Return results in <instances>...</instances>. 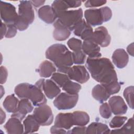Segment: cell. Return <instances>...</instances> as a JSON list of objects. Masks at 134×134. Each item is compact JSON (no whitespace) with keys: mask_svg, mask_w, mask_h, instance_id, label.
<instances>
[{"mask_svg":"<svg viewBox=\"0 0 134 134\" xmlns=\"http://www.w3.org/2000/svg\"><path fill=\"white\" fill-rule=\"evenodd\" d=\"M7 26V32L5 37L7 38H11L15 37L17 32V29L14 24H8Z\"/></svg>","mask_w":134,"mask_h":134,"instance_id":"38","label":"cell"},{"mask_svg":"<svg viewBox=\"0 0 134 134\" xmlns=\"http://www.w3.org/2000/svg\"><path fill=\"white\" fill-rule=\"evenodd\" d=\"M133 118H130L127 122L124 124L120 128L112 130L110 133H124V134H133Z\"/></svg>","mask_w":134,"mask_h":134,"instance_id":"27","label":"cell"},{"mask_svg":"<svg viewBox=\"0 0 134 134\" xmlns=\"http://www.w3.org/2000/svg\"><path fill=\"white\" fill-rule=\"evenodd\" d=\"M79 95H71L60 93L53 102L54 106L59 110H68L74 108L78 101Z\"/></svg>","mask_w":134,"mask_h":134,"instance_id":"6","label":"cell"},{"mask_svg":"<svg viewBox=\"0 0 134 134\" xmlns=\"http://www.w3.org/2000/svg\"><path fill=\"white\" fill-rule=\"evenodd\" d=\"M57 69L55 66L51 62L48 60L42 61L39 65L38 72L40 76L42 77L47 78L55 72Z\"/></svg>","mask_w":134,"mask_h":134,"instance_id":"21","label":"cell"},{"mask_svg":"<svg viewBox=\"0 0 134 134\" xmlns=\"http://www.w3.org/2000/svg\"><path fill=\"white\" fill-rule=\"evenodd\" d=\"M72 53L64 44L55 43L47 49L46 57L53 63L59 72L67 74L73 64Z\"/></svg>","mask_w":134,"mask_h":134,"instance_id":"2","label":"cell"},{"mask_svg":"<svg viewBox=\"0 0 134 134\" xmlns=\"http://www.w3.org/2000/svg\"><path fill=\"white\" fill-rule=\"evenodd\" d=\"M53 37L55 40L64 41L70 37L71 31L58 19L53 23Z\"/></svg>","mask_w":134,"mask_h":134,"instance_id":"18","label":"cell"},{"mask_svg":"<svg viewBox=\"0 0 134 134\" xmlns=\"http://www.w3.org/2000/svg\"><path fill=\"white\" fill-rule=\"evenodd\" d=\"M101 8L103 11L105 22L109 21L112 17V12L110 8L107 6L103 7H101Z\"/></svg>","mask_w":134,"mask_h":134,"instance_id":"41","label":"cell"},{"mask_svg":"<svg viewBox=\"0 0 134 134\" xmlns=\"http://www.w3.org/2000/svg\"><path fill=\"white\" fill-rule=\"evenodd\" d=\"M18 18L14 25L19 31L26 30L35 19V13L30 1H21L18 5Z\"/></svg>","mask_w":134,"mask_h":134,"instance_id":"4","label":"cell"},{"mask_svg":"<svg viewBox=\"0 0 134 134\" xmlns=\"http://www.w3.org/2000/svg\"><path fill=\"white\" fill-rule=\"evenodd\" d=\"M51 80H53L60 87L62 88L70 79L66 74L61 72H54L51 75Z\"/></svg>","mask_w":134,"mask_h":134,"instance_id":"29","label":"cell"},{"mask_svg":"<svg viewBox=\"0 0 134 134\" xmlns=\"http://www.w3.org/2000/svg\"><path fill=\"white\" fill-rule=\"evenodd\" d=\"M73 63L75 64H82L85 63L86 56L82 50L73 51L72 53Z\"/></svg>","mask_w":134,"mask_h":134,"instance_id":"34","label":"cell"},{"mask_svg":"<svg viewBox=\"0 0 134 134\" xmlns=\"http://www.w3.org/2000/svg\"><path fill=\"white\" fill-rule=\"evenodd\" d=\"M133 86H130L126 87L124 91V97L128 105L132 109H133Z\"/></svg>","mask_w":134,"mask_h":134,"instance_id":"31","label":"cell"},{"mask_svg":"<svg viewBox=\"0 0 134 134\" xmlns=\"http://www.w3.org/2000/svg\"><path fill=\"white\" fill-rule=\"evenodd\" d=\"M86 127L77 126L76 127H74L71 130H69V131H68V133L84 134V133H86Z\"/></svg>","mask_w":134,"mask_h":134,"instance_id":"40","label":"cell"},{"mask_svg":"<svg viewBox=\"0 0 134 134\" xmlns=\"http://www.w3.org/2000/svg\"><path fill=\"white\" fill-rule=\"evenodd\" d=\"M74 125L85 126L90 121V116L88 114L84 111H74L73 113Z\"/></svg>","mask_w":134,"mask_h":134,"instance_id":"26","label":"cell"},{"mask_svg":"<svg viewBox=\"0 0 134 134\" xmlns=\"http://www.w3.org/2000/svg\"><path fill=\"white\" fill-rule=\"evenodd\" d=\"M1 124H3L6 119V114L5 113V112L3 111V110H2V109L1 108Z\"/></svg>","mask_w":134,"mask_h":134,"instance_id":"48","label":"cell"},{"mask_svg":"<svg viewBox=\"0 0 134 134\" xmlns=\"http://www.w3.org/2000/svg\"><path fill=\"white\" fill-rule=\"evenodd\" d=\"M51 7L56 16L60 13L67 10L69 8L66 1H54L51 5Z\"/></svg>","mask_w":134,"mask_h":134,"instance_id":"30","label":"cell"},{"mask_svg":"<svg viewBox=\"0 0 134 134\" xmlns=\"http://www.w3.org/2000/svg\"><path fill=\"white\" fill-rule=\"evenodd\" d=\"M87 24L86 22V21L84 19H82L75 27L73 31L74 34L77 36L80 37L81 35L82 34V32L84 31L85 28H86Z\"/></svg>","mask_w":134,"mask_h":134,"instance_id":"37","label":"cell"},{"mask_svg":"<svg viewBox=\"0 0 134 134\" xmlns=\"http://www.w3.org/2000/svg\"><path fill=\"white\" fill-rule=\"evenodd\" d=\"M99 111L100 116L105 119L109 118L112 114L109 104L107 103H104L100 106Z\"/></svg>","mask_w":134,"mask_h":134,"instance_id":"36","label":"cell"},{"mask_svg":"<svg viewBox=\"0 0 134 134\" xmlns=\"http://www.w3.org/2000/svg\"><path fill=\"white\" fill-rule=\"evenodd\" d=\"M108 104L112 113L115 115L125 114L128 107L123 98L120 96H113L108 100Z\"/></svg>","mask_w":134,"mask_h":134,"instance_id":"13","label":"cell"},{"mask_svg":"<svg viewBox=\"0 0 134 134\" xmlns=\"http://www.w3.org/2000/svg\"><path fill=\"white\" fill-rule=\"evenodd\" d=\"M69 79L80 84H83L88 81L90 74L85 66L77 65L71 67L67 73Z\"/></svg>","mask_w":134,"mask_h":134,"instance_id":"10","label":"cell"},{"mask_svg":"<svg viewBox=\"0 0 134 134\" xmlns=\"http://www.w3.org/2000/svg\"><path fill=\"white\" fill-rule=\"evenodd\" d=\"M19 102L14 94H11L6 96L3 103V105L7 112L14 113L17 109Z\"/></svg>","mask_w":134,"mask_h":134,"instance_id":"25","label":"cell"},{"mask_svg":"<svg viewBox=\"0 0 134 134\" xmlns=\"http://www.w3.org/2000/svg\"><path fill=\"white\" fill-rule=\"evenodd\" d=\"M92 95L94 99L101 103L106 101L110 96L101 84H97L93 88Z\"/></svg>","mask_w":134,"mask_h":134,"instance_id":"23","label":"cell"},{"mask_svg":"<svg viewBox=\"0 0 134 134\" xmlns=\"http://www.w3.org/2000/svg\"><path fill=\"white\" fill-rule=\"evenodd\" d=\"M14 92L18 98H27L35 106L44 105L47 102L42 91L36 85L27 83L19 84L15 87Z\"/></svg>","mask_w":134,"mask_h":134,"instance_id":"3","label":"cell"},{"mask_svg":"<svg viewBox=\"0 0 134 134\" xmlns=\"http://www.w3.org/2000/svg\"><path fill=\"white\" fill-rule=\"evenodd\" d=\"M82 42L81 40L72 37L70 38L67 42L69 48L73 51L82 50Z\"/></svg>","mask_w":134,"mask_h":134,"instance_id":"35","label":"cell"},{"mask_svg":"<svg viewBox=\"0 0 134 134\" xmlns=\"http://www.w3.org/2000/svg\"><path fill=\"white\" fill-rule=\"evenodd\" d=\"M8 72L7 69L4 66H1V84H4L7 78Z\"/></svg>","mask_w":134,"mask_h":134,"instance_id":"42","label":"cell"},{"mask_svg":"<svg viewBox=\"0 0 134 134\" xmlns=\"http://www.w3.org/2000/svg\"><path fill=\"white\" fill-rule=\"evenodd\" d=\"M39 18L44 23L50 24L54 23L57 19V17L51 6L44 5L41 6L38 12Z\"/></svg>","mask_w":134,"mask_h":134,"instance_id":"20","label":"cell"},{"mask_svg":"<svg viewBox=\"0 0 134 134\" xmlns=\"http://www.w3.org/2000/svg\"><path fill=\"white\" fill-rule=\"evenodd\" d=\"M85 66L92 77L100 84H108L118 81L114 66L110 60L107 58L88 57Z\"/></svg>","mask_w":134,"mask_h":134,"instance_id":"1","label":"cell"},{"mask_svg":"<svg viewBox=\"0 0 134 134\" xmlns=\"http://www.w3.org/2000/svg\"><path fill=\"white\" fill-rule=\"evenodd\" d=\"M33 109L32 103L27 98H22L19 102L17 110L12 114L11 117L17 118L21 121L25 118L26 115L31 113Z\"/></svg>","mask_w":134,"mask_h":134,"instance_id":"15","label":"cell"},{"mask_svg":"<svg viewBox=\"0 0 134 134\" xmlns=\"http://www.w3.org/2000/svg\"><path fill=\"white\" fill-rule=\"evenodd\" d=\"M83 10L77 9L65 10L57 15V19L71 31H73L76 25L83 19Z\"/></svg>","mask_w":134,"mask_h":134,"instance_id":"5","label":"cell"},{"mask_svg":"<svg viewBox=\"0 0 134 134\" xmlns=\"http://www.w3.org/2000/svg\"><path fill=\"white\" fill-rule=\"evenodd\" d=\"M0 14L1 19L6 25H14L18 16L15 7L9 3L3 1H1Z\"/></svg>","mask_w":134,"mask_h":134,"instance_id":"9","label":"cell"},{"mask_svg":"<svg viewBox=\"0 0 134 134\" xmlns=\"http://www.w3.org/2000/svg\"><path fill=\"white\" fill-rule=\"evenodd\" d=\"M32 115L39 125L42 126L50 125L53 121L51 108L46 104L36 107Z\"/></svg>","mask_w":134,"mask_h":134,"instance_id":"7","label":"cell"},{"mask_svg":"<svg viewBox=\"0 0 134 134\" xmlns=\"http://www.w3.org/2000/svg\"><path fill=\"white\" fill-rule=\"evenodd\" d=\"M82 50L90 58H98L102 55L99 46L91 40L83 41Z\"/></svg>","mask_w":134,"mask_h":134,"instance_id":"19","label":"cell"},{"mask_svg":"<svg viewBox=\"0 0 134 134\" xmlns=\"http://www.w3.org/2000/svg\"><path fill=\"white\" fill-rule=\"evenodd\" d=\"M110 129L105 124L98 122H93L86 127V133L108 134L110 133Z\"/></svg>","mask_w":134,"mask_h":134,"instance_id":"24","label":"cell"},{"mask_svg":"<svg viewBox=\"0 0 134 134\" xmlns=\"http://www.w3.org/2000/svg\"><path fill=\"white\" fill-rule=\"evenodd\" d=\"M30 2L32 6L35 7H39L44 4L45 1H30Z\"/></svg>","mask_w":134,"mask_h":134,"instance_id":"46","label":"cell"},{"mask_svg":"<svg viewBox=\"0 0 134 134\" xmlns=\"http://www.w3.org/2000/svg\"><path fill=\"white\" fill-rule=\"evenodd\" d=\"M113 63L119 69L125 68L129 61V56L127 52L121 48L114 51L111 57Z\"/></svg>","mask_w":134,"mask_h":134,"instance_id":"17","label":"cell"},{"mask_svg":"<svg viewBox=\"0 0 134 134\" xmlns=\"http://www.w3.org/2000/svg\"><path fill=\"white\" fill-rule=\"evenodd\" d=\"M50 132L51 133H67L68 131H66L64 129L53 126L50 128Z\"/></svg>","mask_w":134,"mask_h":134,"instance_id":"44","label":"cell"},{"mask_svg":"<svg viewBox=\"0 0 134 134\" xmlns=\"http://www.w3.org/2000/svg\"><path fill=\"white\" fill-rule=\"evenodd\" d=\"M105 88L108 93L110 95H113L118 93L120 90V85L118 81H114L108 84H101Z\"/></svg>","mask_w":134,"mask_h":134,"instance_id":"32","label":"cell"},{"mask_svg":"<svg viewBox=\"0 0 134 134\" xmlns=\"http://www.w3.org/2000/svg\"><path fill=\"white\" fill-rule=\"evenodd\" d=\"M81 87V85L80 84L74 82L70 80L63 85L62 88L64 91L69 94L76 95L78 94Z\"/></svg>","mask_w":134,"mask_h":134,"instance_id":"28","label":"cell"},{"mask_svg":"<svg viewBox=\"0 0 134 134\" xmlns=\"http://www.w3.org/2000/svg\"><path fill=\"white\" fill-rule=\"evenodd\" d=\"M74 125V117L72 113H60L57 115L54 126L65 130H69Z\"/></svg>","mask_w":134,"mask_h":134,"instance_id":"14","label":"cell"},{"mask_svg":"<svg viewBox=\"0 0 134 134\" xmlns=\"http://www.w3.org/2000/svg\"><path fill=\"white\" fill-rule=\"evenodd\" d=\"M84 17L86 22L92 26L101 25L105 22L102 8L88 9L84 12Z\"/></svg>","mask_w":134,"mask_h":134,"instance_id":"12","label":"cell"},{"mask_svg":"<svg viewBox=\"0 0 134 134\" xmlns=\"http://www.w3.org/2000/svg\"><path fill=\"white\" fill-rule=\"evenodd\" d=\"M24 128V133H31L37 131L40 127L39 124L33 115H28L23 121Z\"/></svg>","mask_w":134,"mask_h":134,"instance_id":"22","label":"cell"},{"mask_svg":"<svg viewBox=\"0 0 134 134\" xmlns=\"http://www.w3.org/2000/svg\"><path fill=\"white\" fill-rule=\"evenodd\" d=\"M106 3V1H92L88 0L85 2L84 5L86 7H97L104 5Z\"/></svg>","mask_w":134,"mask_h":134,"instance_id":"39","label":"cell"},{"mask_svg":"<svg viewBox=\"0 0 134 134\" xmlns=\"http://www.w3.org/2000/svg\"><path fill=\"white\" fill-rule=\"evenodd\" d=\"M69 8H76L80 6L82 4L81 1H66Z\"/></svg>","mask_w":134,"mask_h":134,"instance_id":"43","label":"cell"},{"mask_svg":"<svg viewBox=\"0 0 134 134\" xmlns=\"http://www.w3.org/2000/svg\"><path fill=\"white\" fill-rule=\"evenodd\" d=\"M4 128L8 134H21L24 132V125L21 120L14 117H11L8 120Z\"/></svg>","mask_w":134,"mask_h":134,"instance_id":"16","label":"cell"},{"mask_svg":"<svg viewBox=\"0 0 134 134\" xmlns=\"http://www.w3.org/2000/svg\"><path fill=\"white\" fill-rule=\"evenodd\" d=\"M128 53L131 56L133 55V43L130 44L127 48Z\"/></svg>","mask_w":134,"mask_h":134,"instance_id":"47","label":"cell"},{"mask_svg":"<svg viewBox=\"0 0 134 134\" xmlns=\"http://www.w3.org/2000/svg\"><path fill=\"white\" fill-rule=\"evenodd\" d=\"M1 97L2 98L3 97V94H5V91H4L2 85L1 86Z\"/></svg>","mask_w":134,"mask_h":134,"instance_id":"49","label":"cell"},{"mask_svg":"<svg viewBox=\"0 0 134 134\" xmlns=\"http://www.w3.org/2000/svg\"><path fill=\"white\" fill-rule=\"evenodd\" d=\"M35 85L40 88L45 96L49 99L56 97L61 92L60 87L51 79H41L35 83Z\"/></svg>","mask_w":134,"mask_h":134,"instance_id":"8","label":"cell"},{"mask_svg":"<svg viewBox=\"0 0 134 134\" xmlns=\"http://www.w3.org/2000/svg\"><path fill=\"white\" fill-rule=\"evenodd\" d=\"M7 32V26L6 24H5L3 21L1 22V39H2L4 36H5V35Z\"/></svg>","mask_w":134,"mask_h":134,"instance_id":"45","label":"cell"},{"mask_svg":"<svg viewBox=\"0 0 134 134\" xmlns=\"http://www.w3.org/2000/svg\"><path fill=\"white\" fill-rule=\"evenodd\" d=\"M91 41L102 47H106L110 43L111 37L106 27L99 26L93 31Z\"/></svg>","mask_w":134,"mask_h":134,"instance_id":"11","label":"cell"},{"mask_svg":"<svg viewBox=\"0 0 134 134\" xmlns=\"http://www.w3.org/2000/svg\"><path fill=\"white\" fill-rule=\"evenodd\" d=\"M127 117L117 115L114 117L109 123V127L111 128H119L127 121Z\"/></svg>","mask_w":134,"mask_h":134,"instance_id":"33","label":"cell"}]
</instances>
